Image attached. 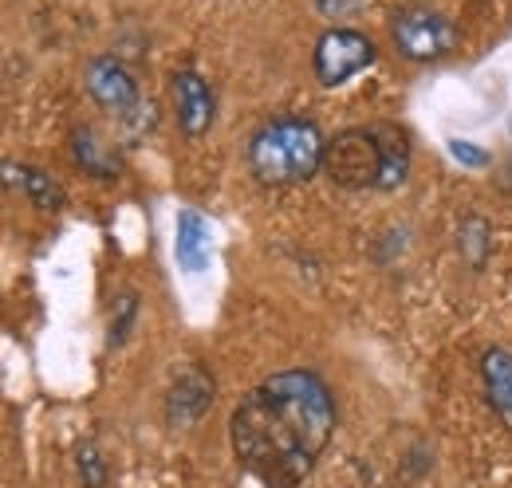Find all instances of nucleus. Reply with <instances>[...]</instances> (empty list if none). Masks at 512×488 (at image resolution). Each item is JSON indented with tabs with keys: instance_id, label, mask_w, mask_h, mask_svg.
Instances as JSON below:
<instances>
[{
	"instance_id": "obj_5",
	"label": "nucleus",
	"mask_w": 512,
	"mask_h": 488,
	"mask_svg": "<svg viewBox=\"0 0 512 488\" xmlns=\"http://www.w3.org/2000/svg\"><path fill=\"white\" fill-rule=\"evenodd\" d=\"M87 95L111 115V119L127 122V126H142V111L150 115V107L142 103V91L127 71V63L115 56H99L87 63Z\"/></svg>"
},
{
	"instance_id": "obj_11",
	"label": "nucleus",
	"mask_w": 512,
	"mask_h": 488,
	"mask_svg": "<svg viewBox=\"0 0 512 488\" xmlns=\"http://www.w3.org/2000/svg\"><path fill=\"white\" fill-rule=\"evenodd\" d=\"M71 154H75V162L91 174V178H99V182H115L119 178V154L91 130V126H83V130H75L71 134Z\"/></svg>"
},
{
	"instance_id": "obj_16",
	"label": "nucleus",
	"mask_w": 512,
	"mask_h": 488,
	"mask_svg": "<svg viewBox=\"0 0 512 488\" xmlns=\"http://www.w3.org/2000/svg\"><path fill=\"white\" fill-rule=\"evenodd\" d=\"M134 319H138V296H134V292H123V296L115 300V315H111V347H123V343H127Z\"/></svg>"
},
{
	"instance_id": "obj_4",
	"label": "nucleus",
	"mask_w": 512,
	"mask_h": 488,
	"mask_svg": "<svg viewBox=\"0 0 512 488\" xmlns=\"http://www.w3.org/2000/svg\"><path fill=\"white\" fill-rule=\"evenodd\" d=\"M390 40H394L402 60L434 63L453 48L457 32H453V24L442 12L426 8V4H406V8H398L390 16Z\"/></svg>"
},
{
	"instance_id": "obj_8",
	"label": "nucleus",
	"mask_w": 512,
	"mask_h": 488,
	"mask_svg": "<svg viewBox=\"0 0 512 488\" xmlns=\"http://www.w3.org/2000/svg\"><path fill=\"white\" fill-rule=\"evenodd\" d=\"M174 107H178V126H182L186 138L209 134L217 103H213L209 83H205L197 71H178V75H174Z\"/></svg>"
},
{
	"instance_id": "obj_17",
	"label": "nucleus",
	"mask_w": 512,
	"mask_h": 488,
	"mask_svg": "<svg viewBox=\"0 0 512 488\" xmlns=\"http://www.w3.org/2000/svg\"><path fill=\"white\" fill-rule=\"evenodd\" d=\"M449 150H453V158H457V162H465V166H485V162H489V154H485V150H477L473 142H457V138H453V142H449Z\"/></svg>"
},
{
	"instance_id": "obj_10",
	"label": "nucleus",
	"mask_w": 512,
	"mask_h": 488,
	"mask_svg": "<svg viewBox=\"0 0 512 488\" xmlns=\"http://www.w3.org/2000/svg\"><path fill=\"white\" fill-rule=\"evenodd\" d=\"M174 256L186 272H205L209 264V225L197 209L178 213V233H174Z\"/></svg>"
},
{
	"instance_id": "obj_7",
	"label": "nucleus",
	"mask_w": 512,
	"mask_h": 488,
	"mask_svg": "<svg viewBox=\"0 0 512 488\" xmlns=\"http://www.w3.org/2000/svg\"><path fill=\"white\" fill-rule=\"evenodd\" d=\"M209 406H213V378L201 366H186L166 394V422L174 429H186L201 422Z\"/></svg>"
},
{
	"instance_id": "obj_9",
	"label": "nucleus",
	"mask_w": 512,
	"mask_h": 488,
	"mask_svg": "<svg viewBox=\"0 0 512 488\" xmlns=\"http://www.w3.org/2000/svg\"><path fill=\"white\" fill-rule=\"evenodd\" d=\"M481 382H485V398L493 414L501 418V426L512 429V351L489 347L481 355Z\"/></svg>"
},
{
	"instance_id": "obj_13",
	"label": "nucleus",
	"mask_w": 512,
	"mask_h": 488,
	"mask_svg": "<svg viewBox=\"0 0 512 488\" xmlns=\"http://www.w3.org/2000/svg\"><path fill=\"white\" fill-rule=\"evenodd\" d=\"M16 174H20V178H12V182H20V189L28 193V201H32L36 209H60V205H64V189L52 182L44 170L20 166Z\"/></svg>"
},
{
	"instance_id": "obj_2",
	"label": "nucleus",
	"mask_w": 512,
	"mask_h": 488,
	"mask_svg": "<svg viewBox=\"0 0 512 488\" xmlns=\"http://www.w3.org/2000/svg\"><path fill=\"white\" fill-rule=\"evenodd\" d=\"M327 138L304 115H276L249 138V170L260 185H300L323 170Z\"/></svg>"
},
{
	"instance_id": "obj_3",
	"label": "nucleus",
	"mask_w": 512,
	"mask_h": 488,
	"mask_svg": "<svg viewBox=\"0 0 512 488\" xmlns=\"http://www.w3.org/2000/svg\"><path fill=\"white\" fill-rule=\"evenodd\" d=\"M386 170V154H383V138L379 130L371 126H347L339 130L331 142H327V154H323V174L339 189H379L383 185Z\"/></svg>"
},
{
	"instance_id": "obj_12",
	"label": "nucleus",
	"mask_w": 512,
	"mask_h": 488,
	"mask_svg": "<svg viewBox=\"0 0 512 488\" xmlns=\"http://www.w3.org/2000/svg\"><path fill=\"white\" fill-rule=\"evenodd\" d=\"M379 138H383V154H386V170L383 185L379 189H398L410 174V138L398 130V126H375Z\"/></svg>"
},
{
	"instance_id": "obj_14",
	"label": "nucleus",
	"mask_w": 512,
	"mask_h": 488,
	"mask_svg": "<svg viewBox=\"0 0 512 488\" xmlns=\"http://www.w3.org/2000/svg\"><path fill=\"white\" fill-rule=\"evenodd\" d=\"M457 248L465 252V260H469L473 268H481V264H485V252H489V225H485L481 217H469V221L461 225V233H457Z\"/></svg>"
},
{
	"instance_id": "obj_6",
	"label": "nucleus",
	"mask_w": 512,
	"mask_h": 488,
	"mask_svg": "<svg viewBox=\"0 0 512 488\" xmlns=\"http://www.w3.org/2000/svg\"><path fill=\"white\" fill-rule=\"evenodd\" d=\"M371 63H375V44L355 28H327L316 44V56H312L316 79L323 87H343Z\"/></svg>"
},
{
	"instance_id": "obj_15",
	"label": "nucleus",
	"mask_w": 512,
	"mask_h": 488,
	"mask_svg": "<svg viewBox=\"0 0 512 488\" xmlns=\"http://www.w3.org/2000/svg\"><path fill=\"white\" fill-rule=\"evenodd\" d=\"M75 469H79L83 488H107V461H103V453L91 441H83L75 449Z\"/></svg>"
},
{
	"instance_id": "obj_1",
	"label": "nucleus",
	"mask_w": 512,
	"mask_h": 488,
	"mask_svg": "<svg viewBox=\"0 0 512 488\" xmlns=\"http://www.w3.org/2000/svg\"><path fill=\"white\" fill-rule=\"evenodd\" d=\"M335 433V398L316 370H280L253 386L233 418L237 461L264 488H300Z\"/></svg>"
}]
</instances>
